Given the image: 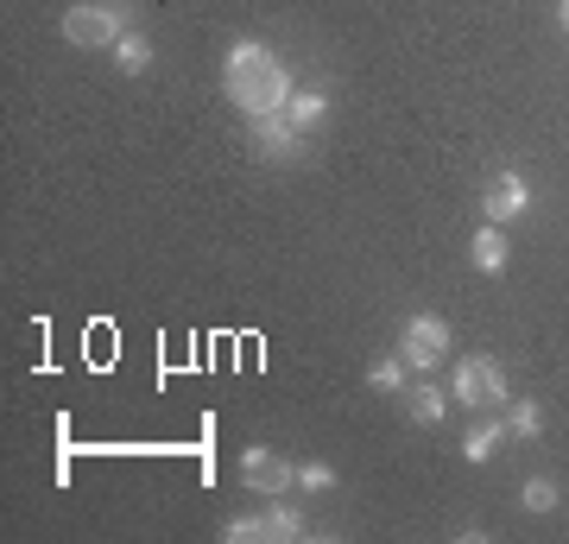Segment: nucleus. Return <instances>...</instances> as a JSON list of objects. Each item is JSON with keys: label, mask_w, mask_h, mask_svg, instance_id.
Segmentation results:
<instances>
[{"label": "nucleus", "mask_w": 569, "mask_h": 544, "mask_svg": "<svg viewBox=\"0 0 569 544\" xmlns=\"http://www.w3.org/2000/svg\"><path fill=\"white\" fill-rule=\"evenodd\" d=\"M221 83L228 95L241 102L247 114H279L291 102V83H284V64L272 57L266 45H235L228 64H221Z\"/></svg>", "instance_id": "1"}, {"label": "nucleus", "mask_w": 569, "mask_h": 544, "mask_svg": "<svg viewBox=\"0 0 569 544\" xmlns=\"http://www.w3.org/2000/svg\"><path fill=\"white\" fill-rule=\"evenodd\" d=\"M456 399L462 406H475V411H494L506 406V374L494 355H468V362L456 367Z\"/></svg>", "instance_id": "2"}, {"label": "nucleus", "mask_w": 569, "mask_h": 544, "mask_svg": "<svg viewBox=\"0 0 569 544\" xmlns=\"http://www.w3.org/2000/svg\"><path fill=\"white\" fill-rule=\"evenodd\" d=\"M64 39L83 51L121 45V7H70L64 13Z\"/></svg>", "instance_id": "3"}, {"label": "nucleus", "mask_w": 569, "mask_h": 544, "mask_svg": "<svg viewBox=\"0 0 569 544\" xmlns=\"http://www.w3.org/2000/svg\"><path fill=\"white\" fill-rule=\"evenodd\" d=\"M449 355V323L443 317H412L399 336V362L405 367H437Z\"/></svg>", "instance_id": "4"}, {"label": "nucleus", "mask_w": 569, "mask_h": 544, "mask_svg": "<svg viewBox=\"0 0 569 544\" xmlns=\"http://www.w3.org/2000/svg\"><path fill=\"white\" fill-rule=\"evenodd\" d=\"M228 544H291V538H304V520L298 513H284V506H272V513H254V520H235L228 532H221Z\"/></svg>", "instance_id": "5"}, {"label": "nucleus", "mask_w": 569, "mask_h": 544, "mask_svg": "<svg viewBox=\"0 0 569 544\" xmlns=\"http://www.w3.org/2000/svg\"><path fill=\"white\" fill-rule=\"evenodd\" d=\"M241 481L254 488V494H284V488L298 481V469H291L284 456H272V450H247L241 456Z\"/></svg>", "instance_id": "6"}, {"label": "nucleus", "mask_w": 569, "mask_h": 544, "mask_svg": "<svg viewBox=\"0 0 569 544\" xmlns=\"http://www.w3.org/2000/svg\"><path fill=\"white\" fill-rule=\"evenodd\" d=\"M254 146H260L266 159H291V153H298V127L284 121V108L279 114H254Z\"/></svg>", "instance_id": "7"}, {"label": "nucleus", "mask_w": 569, "mask_h": 544, "mask_svg": "<svg viewBox=\"0 0 569 544\" xmlns=\"http://www.w3.org/2000/svg\"><path fill=\"white\" fill-rule=\"evenodd\" d=\"M531 203V190L519 178H494L487 184V197H482V209H487V222H513L519 209Z\"/></svg>", "instance_id": "8"}, {"label": "nucleus", "mask_w": 569, "mask_h": 544, "mask_svg": "<svg viewBox=\"0 0 569 544\" xmlns=\"http://www.w3.org/2000/svg\"><path fill=\"white\" fill-rule=\"evenodd\" d=\"M475 266H482V272H500V266H506V234H500V222H487L482 234H475Z\"/></svg>", "instance_id": "9"}, {"label": "nucleus", "mask_w": 569, "mask_h": 544, "mask_svg": "<svg viewBox=\"0 0 569 544\" xmlns=\"http://www.w3.org/2000/svg\"><path fill=\"white\" fill-rule=\"evenodd\" d=\"M323 95L310 90V95H291V102H284V121H291V127H298V134H304V127H317V121H323Z\"/></svg>", "instance_id": "10"}, {"label": "nucleus", "mask_w": 569, "mask_h": 544, "mask_svg": "<svg viewBox=\"0 0 569 544\" xmlns=\"http://www.w3.org/2000/svg\"><path fill=\"white\" fill-rule=\"evenodd\" d=\"M114 57H121V70H146V64H153V45H146L139 32H121V45H114Z\"/></svg>", "instance_id": "11"}, {"label": "nucleus", "mask_w": 569, "mask_h": 544, "mask_svg": "<svg viewBox=\"0 0 569 544\" xmlns=\"http://www.w3.org/2000/svg\"><path fill=\"white\" fill-rule=\"evenodd\" d=\"M494 443H500V425H494V418H482V425L468 431V443H462V456H468V462H487V450H494Z\"/></svg>", "instance_id": "12"}, {"label": "nucleus", "mask_w": 569, "mask_h": 544, "mask_svg": "<svg viewBox=\"0 0 569 544\" xmlns=\"http://www.w3.org/2000/svg\"><path fill=\"white\" fill-rule=\"evenodd\" d=\"M405 406H412V418H417V425H437V418H443V393H437V386H417V393L405 399Z\"/></svg>", "instance_id": "13"}, {"label": "nucleus", "mask_w": 569, "mask_h": 544, "mask_svg": "<svg viewBox=\"0 0 569 544\" xmlns=\"http://www.w3.org/2000/svg\"><path fill=\"white\" fill-rule=\"evenodd\" d=\"M526 506H531V513H550V506H557V481H550V475L526 481Z\"/></svg>", "instance_id": "14"}, {"label": "nucleus", "mask_w": 569, "mask_h": 544, "mask_svg": "<svg viewBox=\"0 0 569 544\" xmlns=\"http://www.w3.org/2000/svg\"><path fill=\"white\" fill-rule=\"evenodd\" d=\"M399 380H405V362H380L373 367V386H380V393H393Z\"/></svg>", "instance_id": "15"}, {"label": "nucleus", "mask_w": 569, "mask_h": 544, "mask_svg": "<svg viewBox=\"0 0 569 544\" xmlns=\"http://www.w3.org/2000/svg\"><path fill=\"white\" fill-rule=\"evenodd\" d=\"M298 481H304L310 494H323V488H335V475H329L323 462H310V469H298Z\"/></svg>", "instance_id": "16"}, {"label": "nucleus", "mask_w": 569, "mask_h": 544, "mask_svg": "<svg viewBox=\"0 0 569 544\" xmlns=\"http://www.w3.org/2000/svg\"><path fill=\"white\" fill-rule=\"evenodd\" d=\"M513 431H519V437H538V406H519V411H513Z\"/></svg>", "instance_id": "17"}, {"label": "nucleus", "mask_w": 569, "mask_h": 544, "mask_svg": "<svg viewBox=\"0 0 569 544\" xmlns=\"http://www.w3.org/2000/svg\"><path fill=\"white\" fill-rule=\"evenodd\" d=\"M557 20H563V32H569V0H563V13H557Z\"/></svg>", "instance_id": "18"}]
</instances>
